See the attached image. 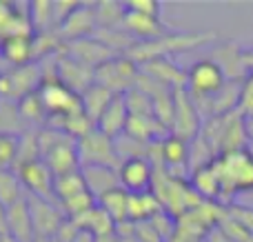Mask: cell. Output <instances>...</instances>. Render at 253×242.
<instances>
[{"instance_id":"cell-1","label":"cell","mask_w":253,"mask_h":242,"mask_svg":"<svg viewBox=\"0 0 253 242\" xmlns=\"http://www.w3.org/2000/svg\"><path fill=\"white\" fill-rule=\"evenodd\" d=\"M211 164L218 173L220 189H222L220 204L224 202V207H227L236 194L253 191V154L249 151V147L215 156Z\"/></svg>"},{"instance_id":"cell-2","label":"cell","mask_w":253,"mask_h":242,"mask_svg":"<svg viewBox=\"0 0 253 242\" xmlns=\"http://www.w3.org/2000/svg\"><path fill=\"white\" fill-rule=\"evenodd\" d=\"M213 38L215 34H211V31H207V34H167L158 40H151V42H138L135 47H131L129 58L138 65H142V62L153 60V58H169L171 53L196 49Z\"/></svg>"},{"instance_id":"cell-3","label":"cell","mask_w":253,"mask_h":242,"mask_svg":"<svg viewBox=\"0 0 253 242\" xmlns=\"http://www.w3.org/2000/svg\"><path fill=\"white\" fill-rule=\"evenodd\" d=\"M140 78V65L135 60H131L129 56H118L105 60L100 67L93 69V80L98 84H102L105 89H109L116 96H125L126 91L135 87Z\"/></svg>"},{"instance_id":"cell-4","label":"cell","mask_w":253,"mask_h":242,"mask_svg":"<svg viewBox=\"0 0 253 242\" xmlns=\"http://www.w3.org/2000/svg\"><path fill=\"white\" fill-rule=\"evenodd\" d=\"M229 78L224 69L213 60V58H205L191 65L187 71V91L191 93L196 100H207L213 98L227 87Z\"/></svg>"},{"instance_id":"cell-5","label":"cell","mask_w":253,"mask_h":242,"mask_svg":"<svg viewBox=\"0 0 253 242\" xmlns=\"http://www.w3.org/2000/svg\"><path fill=\"white\" fill-rule=\"evenodd\" d=\"M40 158L49 164L53 176L78 171L80 169L78 140L69 138L67 133L58 131V129H51V142L40 147Z\"/></svg>"},{"instance_id":"cell-6","label":"cell","mask_w":253,"mask_h":242,"mask_svg":"<svg viewBox=\"0 0 253 242\" xmlns=\"http://www.w3.org/2000/svg\"><path fill=\"white\" fill-rule=\"evenodd\" d=\"M38 93H40V100H42L44 109H47V114H49V120L56 118L58 124L65 118H69V116L83 111L80 96L76 91H71L69 87H65L60 80H44V82L40 84Z\"/></svg>"},{"instance_id":"cell-7","label":"cell","mask_w":253,"mask_h":242,"mask_svg":"<svg viewBox=\"0 0 253 242\" xmlns=\"http://www.w3.org/2000/svg\"><path fill=\"white\" fill-rule=\"evenodd\" d=\"M202 114L198 109V102L187 89L173 91V120H171V133L191 142L202 131Z\"/></svg>"},{"instance_id":"cell-8","label":"cell","mask_w":253,"mask_h":242,"mask_svg":"<svg viewBox=\"0 0 253 242\" xmlns=\"http://www.w3.org/2000/svg\"><path fill=\"white\" fill-rule=\"evenodd\" d=\"M40 84H42V76L36 65L13 67L11 71L0 74V100L18 105L22 98L38 91Z\"/></svg>"},{"instance_id":"cell-9","label":"cell","mask_w":253,"mask_h":242,"mask_svg":"<svg viewBox=\"0 0 253 242\" xmlns=\"http://www.w3.org/2000/svg\"><path fill=\"white\" fill-rule=\"evenodd\" d=\"M78 158L80 167H120V158L116 154V145L111 138L93 129L89 136L78 140Z\"/></svg>"},{"instance_id":"cell-10","label":"cell","mask_w":253,"mask_h":242,"mask_svg":"<svg viewBox=\"0 0 253 242\" xmlns=\"http://www.w3.org/2000/svg\"><path fill=\"white\" fill-rule=\"evenodd\" d=\"M118 178H120V187L125 191H129V194H144V191H151L153 187L156 167L151 164V160L147 156L129 158L120 162Z\"/></svg>"},{"instance_id":"cell-11","label":"cell","mask_w":253,"mask_h":242,"mask_svg":"<svg viewBox=\"0 0 253 242\" xmlns=\"http://www.w3.org/2000/svg\"><path fill=\"white\" fill-rule=\"evenodd\" d=\"M29 200V211L31 220H34L36 238H56L60 234V229L67 225V218L62 213L60 207H53L49 200L44 198H27Z\"/></svg>"},{"instance_id":"cell-12","label":"cell","mask_w":253,"mask_h":242,"mask_svg":"<svg viewBox=\"0 0 253 242\" xmlns=\"http://www.w3.org/2000/svg\"><path fill=\"white\" fill-rule=\"evenodd\" d=\"M16 173L20 178L22 187L34 194V198H44V200L53 198V180H56V176H53V171L42 158L29 160V162L16 167Z\"/></svg>"},{"instance_id":"cell-13","label":"cell","mask_w":253,"mask_h":242,"mask_svg":"<svg viewBox=\"0 0 253 242\" xmlns=\"http://www.w3.org/2000/svg\"><path fill=\"white\" fill-rule=\"evenodd\" d=\"M140 74L147 78L156 80L158 84L178 91V89H187V71H182L175 62H171L169 58H153L140 65Z\"/></svg>"},{"instance_id":"cell-14","label":"cell","mask_w":253,"mask_h":242,"mask_svg":"<svg viewBox=\"0 0 253 242\" xmlns=\"http://www.w3.org/2000/svg\"><path fill=\"white\" fill-rule=\"evenodd\" d=\"M7 231L11 242H36V229L27 198L7 207Z\"/></svg>"},{"instance_id":"cell-15","label":"cell","mask_w":253,"mask_h":242,"mask_svg":"<svg viewBox=\"0 0 253 242\" xmlns=\"http://www.w3.org/2000/svg\"><path fill=\"white\" fill-rule=\"evenodd\" d=\"M158 149H160V158H162V164H165V171L169 173V176L175 178V169H191L189 167V158H191L189 140L169 133L165 140L158 142Z\"/></svg>"},{"instance_id":"cell-16","label":"cell","mask_w":253,"mask_h":242,"mask_svg":"<svg viewBox=\"0 0 253 242\" xmlns=\"http://www.w3.org/2000/svg\"><path fill=\"white\" fill-rule=\"evenodd\" d=\"M126 122H129V109H126L125 96H114V100L107 105V109L100 114L96 122V129L100 133H105L107 138L116 140L125 133Z\"/></svg>"},{"instance_id":"cell-17","label":"cell","mask_w":253,"mask_h":242,"mask_svg":"<svg viewBox=\"0 0 253 242\" xmlns=\"http://www.w3.org/2000/svg\"><path fill=\"white\" fill-rule=\"evenodd\" d=\"M123 29L126 34L133 36V38L142 40V42H151V40H158L169 34L158 18L140 16V13L126 11V9H125V18H123Z\"/></svg>"},{"instance_id":"cell-18","label":"cell","mask_w":253,"mask_h":242,"mask_svg":"<svg viewBox=\"0 0 253 242\" xmlns=\"http://www.w3.org/2000/svg\"><path fill=\"white\" fill-rule=\"evenodd\" d=\"M98 25L96 9H89L87 4H78L65 20L60 22V34L69 40H84Z\"/></svg>"},{"instance_id":"cell-19","label":"cell","mask_w":253,"mask_h":242,"mask_svg":"<svg viewBox=\"0 0 253 242\" xmlns=\"http://www.w3.org/2000/svg\"><path fill=\"white\" fill-rule=\"evenodd\" d=\"M0 58L13 67H25L34 58V36H9L0 40Z\"/></svg>"},{"instance_id":"cell-20","label":"cell","mask_w":253,"mask_h":242,"mask_svg":"<svg viewBox=\"0 0 253 242\" xmlns=\"http://www.w3.org/2000/svg\"><path fill=\"white\" fill-rule=\"evenodd\" d=\"M84 176V182H87L89 194L96 196V200L100 198L102 194L120 187V178H118V169L111 167H80Z\"/></svg>"},{"instance_id":"cell-21","label":"cell","mask_w":253,"mask_h":242,"mask_svg":"<svg viewBox=\"0 0 253 242\" xmlns=\"http://www.w3.org/2000/svg\"><path fill=\"white\" fill-rule=\"evenodd\" d=\"M191 187L202 200L207 202H220V196H222V189H220V180L218 173H215L213 164H205V167L191 171Z\"/></svg>"},{"instance_id":"cell-22","label":"cell","mask_w":253,"mask_h":242,"mask_svg":"<svg viewBox=\"0 0 253 242\" xmlns=\"http://www.w3.org/2000/svg\"><path fill=\"white\" fill-rule=\"evenodd\" d=\"M98 207L116 222V227L129 222V191H125L123 187L107 191L98 198Z\"/></svg>"},{"instance_id":"cell-23","label":"cell","mask_w":253,"mask_h":242,"mask_svg":"<svg viewBox=\"0 0 253 242\" xmlns=\"http://www.w3.org/2000/svg\"><path fill=\"white\" fill-rule=\"evenodd\" d=\"M114 96L116 93H111L109 89H105L102 84H98V82L89 84V87L80 93V105H83L84 116H87L89 120H93V124H96L100 114L107 109V105L114 100Z\"/></svg>"},{"instance_id":"cell-24","label":"cell","mask_w":253,"mask_h":242,"mask_svg":"<svg viewBox=\"0 0 253 242\" xmlns=\"http://www.w3.org/2000/svg\"><path fill=\"white\" fill-rule=\"evenodd\" d=\"M162 211L160 200L156 198L153 191H144V194H129V222L138 225V222H149L153 216Z\"/></svg>"},{"instance_id":"cell-25","label":"cell","mask_w":253,"mask_h":242,"mask_svg":"<svg viewBox=\"0 0 253 242\" xmlns=\"http://www.w3.org/2000/svg\"><path fill=\"white\" fill-rule=\"evenodd\" d=\"M87 189V182H84L83 171H71V173H62L56 176L53 180V198H58V202H65V200L74 198L78 194H84Z\"/></svg>"},{"instance_id":"cell-26","label":"cell","mask_w":253,"mask_h":242,"mask_svg":"<svg viewBox=\"0 0 253 242\" xmlns=\"http://www.w3.org/2000/svg\"><path fill=\"white\" fill-rule=\"evenodd\" d=\"M22 182L18 178L16 169H0V204L11 207L13 202L22 200Z\"/></svg>"},{"instance_id":"cell-27","label":"cell","mask_w":253,"mask_h":242,"mask_svg":"<svg viewBox=\"0 0 253 242\" xmlns=\"http://www.w3.org/2000/svg\"><path fill=\"white\" fill-rule=\"evenodd\" d=\"M18 111H20L22 120L25 122H34V124H44L49 122V114L47 109H44L42 100H40V93H29L27 98H22L20 102H18Z\"/></svg>"},{"instance_id":"cell-28","label":"cell","mask_w":253,"mask_h":242,"mask_svg":"<svg viewBox=\"0 0 253 242\" xmlns=\"http://www.w3.org/2000/svg\"><path fill=\"white\" fill-rule=\"evenodd\" d=\"M96 196L93 194H89V191H84V194H78V196H74V198H69V200H65V202H60L62 204V213H65L67 218H71V220H78V218H83L87 211H91L93 207H96Z\"/></svg>"},{"instance_id":"cell-29","label":"cell","mask_w":253,"mask_h":242,"mask_svg":"<svg viewBox=\"0 0 253 242\" xmlns=\"http://www.w3.org/2000/svg\"><path fill=\"white\" fill-rule=\"evenodd\" d=\"M20 138L18 136H0V169H13L18 164Z\"/></svg>"},{"instance_id":"cell-30","label":"cell","mask_w":253,"mask_h":242,"mask_svg":"<svg viewBox=\"0 0 253 242\" xmlns=\"http://www.w3.org/2000/svg\"><path fill=\"white\" fill-rule=\"evenodd\" d=\"M29 16H31V27L34 29H44L53 16V2L44 0V2H31L29 4Z\"/></svg>"},{"instance_id":"cell-31","label":"cell","mask_w":253,"mask_h":242,"mask_svg":"<svg viewBox=\"0 0 253 242\" xmlns=\"http://www.w3.org/2000/svg\"><path fill=\"white\" fill-rule=\"evenodd\" d=\"M125 9L140 13V16L158 18V20H160V13H162V4L158 0H129V2H125Z\"/></svg>"},{"instance_id":"cell-32","label":"cell","mask_w":253,"mask_h":242,"mask_svg":"<svg viewBox=\"0 0 253 242\" xmlns=\"http://www.w3.org/2000/svg\"><path fill=\"white\" fill-rule=\"evenodd\" d=\"M238 111L242 116H253V71L247 74V78L240 84V100H238Z\"/></svg>"},{"instance_id":"cell-33","label":"cell","mask_w":253,"mask_h":242,"mask_svg":"<svg viewBox=\"0 0 253 242\" xmlns=\"http://www.w3.org/2000/svg\"><path fill=\"white\" fill-rule=\"evenodd\" d=\"M242 127H245V136L249 145H253V116H242Z\"/></svg>"},{"instance_id":"cell-34","label":"cell","mask_w":253,"mask_h":242,"mask_svg":"<svg viewBox=\"0 0 253 242\" xmlns=\"http://www.w3.org/2000/svg\"><path fill=\"white\" fill-rule=\"evenodd\" d=\"M169 242H207V240L191 238V236H182V234H178V231H175V236H173V238H171Z\"/></svg>"},{"instance_id":"cell-35","label":"cell","mask_w":253,"mask_h":242,"mask_svg":"<svg viewBox=\"0 0 253 242\" xmlns=\"http://www.w3.org/2000/svg\"><path fill=\"white\" fill-rule=\"evenodd\" d=\"M0 242H9V240H7V238H2V236H0Z\"/></svg>"},{"instance_id":"cell-36","label":"cell","mask_w":253,"mask_h":242,"mask_svg":"<svg viewBox=\"0 0 253 242\" xmlns=\"http://www.w3.org/2000/svg\"><path fill=\"white\" fill-rule=\"evenodd\" d=\"M249 151H251V154H253V145H249Z\"/></svg>"}]
</instances>
